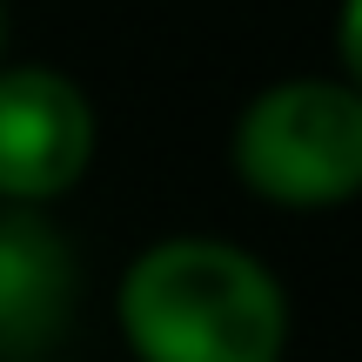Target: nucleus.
<instances>
[{"mask_svg":"<svg viewBox=\"0 0 362 362\" xmlns=\"http://www.w3.org/2000/svg\"><path fill=\"white\" fill-rule=\"evenodd\" d=\"M81 269L67 235L40 208L0 202V362H54L74 322Z\"/></svg>","mask_w":362,"mask_h":362,"instance_id":"obj_4","label":"nucleus"},{"mask_svg":"<svg viewBox=\"0 0 362 362\" xmlns=\"http://www.w3.org/2000/svg\"><path fill=\"white\" fill-rule=\"evenodd\" d=\"M94 161V101L61 67H0V202L47 208Z\"/></svg>","mask_w":362,"mask_h":362,"instance_id":"obj_3","label":"nucleus"},{"mask_svg":"<svg viewBox=\"0 0 362 362\" xmlns=\"http://www.w3.org/2000/svg\"><path fill=\"white\" fill-rule=\"evenodd\" d=\"M228 161L242 188L288 215H322L362 194V94L336 74L269 81L235 115Z\"/></svg>","mask_w":362,"mask_h":362,"instance_id":"obj_2","label":"nucleus"},{"mask_svg":"<svg viewBox=\"0 0 362 362\" xmlns=\"http://www.w3.org/2000/svg\"><path fill=\"white\" fill-rule=\"evenodd\" d=\"M115 329L134 362H282L288 288L221 235H161L121 269Z\"/></svg>","mask_w":362,"mask_h":362,"instance_id":"obj_1","label":"nucleus"},{"mask_svg":"<svg viewBox=\"0 0 362 362\" xmlns=\"http://www.w3.org/2000/svg\"><path fill=\"white\" fill-rule=\"evenodd\" d=\"M0 40H7V0H0Z\"/></svg>","mask_w":362,"mask_h":362,"instance_id":"obj_6","label":"nucleus"},{"mask_svg":"<svg viewBox=\"0 0 362 362\" xmlns=\"http://www.w3.org/2000/svg\"><path fill=\"white\" fill-rule=\"evenodd\" d=\"M336 61H342V81L362 94V0L336 7Z\"/></svg>","mask_w":362,"mask_h":362,"instance_id":"obj_5","label":"nucleus"}]
</instances>
